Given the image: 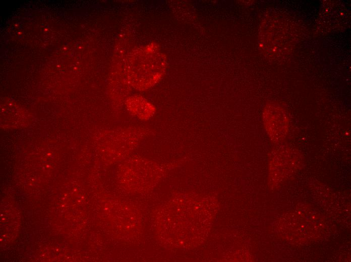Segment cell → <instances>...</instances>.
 Here are the masks:
<instances>
[{"mask_svg": "<svg viewBox=\"0 0 351 262\" xmlns=\"http://www.w3.org/2000/svg\"><path fill=\"white\" fill-rule=\"evenodd\" d=\"M265 114V124L267 130L274 141L284 139L288 128V118L284 110L280 107L270 106Z\"/></svg>", "mask_w": 351, "mask_h": 262, "instance_id": "cell-1", "label": "cell"}]
</instances>
